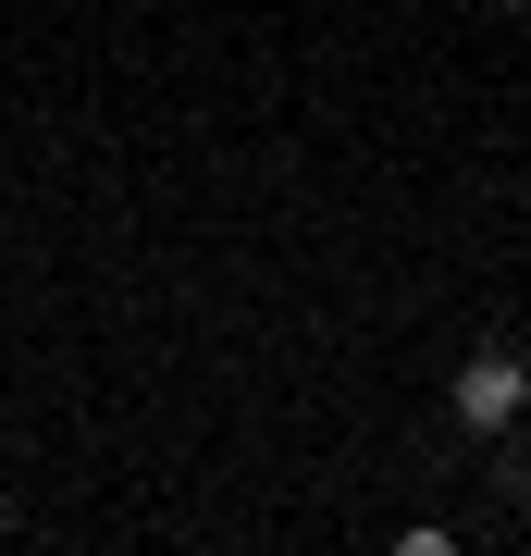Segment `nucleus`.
<instances>
[{
    "label": "nucleus",
    "mask_w": 531,
    "mask_h": 556,
    "mask_svg": "<svg viewBox=\"0 0 531 556\" xmlns=\"http://www.w3.org/2000/svg\"><path fill=\"white\" fill-rule=\"evenodd\" d=\"M519 408H531V371H519V346H482L470 371L445 383V420H457V433H519Z\"/></svg>",
    "instance_id": "f257e3e1"
},
{
    "label": "nucleus",
    "mask_w": 531,
    "mask_h": 556,
    "mask_svg": "<svg viewBox=\"0 0 531 556\" xmlns=\"http://www.w3.org/2000/svg\"><path fill=\"white\" fill-rule=\"evenodd\" d=\"M494 13H531V0H494Z\"/></svg>",
    "instance_id": "f03ea898"
},
{
    "label": "nucleus",
    "mask_w": 531,
    "mask_h": 556,
    "mask_svg": "<svg viewBox=\"0 0 531 556\" xmlns=\"http://www.w3.org/2000/svg\"><path fill=\"white\" fill-rule=\"evenodd\" d=\"M0 532H13V495H0Z\"/></svg>",
    "instance_id": "7ed1b4c3"
}]
</instances>
